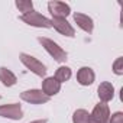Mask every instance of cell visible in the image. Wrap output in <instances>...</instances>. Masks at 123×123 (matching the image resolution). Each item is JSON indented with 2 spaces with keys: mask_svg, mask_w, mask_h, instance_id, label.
<instances>
[{
  "mask_svg": "<svg viewBox=\"0 0 123 123\" xmlns=\"http://www.w3.org/2000/svg\"><path fill=\"white\" fill-rule=\"evenodd\" d=\"M38 42L45 48V51L56 61V62H65V61L68 59L67 58V52L61 48L56 42H54L52 39H48L45 36H39L38 38Z\"/></svg>",
  "mask_w": 123,
  "mask_h": 123,
  "instance_id": "6da1fadb",
  "label": "cell"
},
{
  "mask_svg": "<svg viewBox=\"0 0 123 123\" xmlns=\"http://www.w3.org/2000/svg\"><path fill=\"white\" fill-rule=\"evenodd\" d=\"M20 61H22V64L28 68V70H31L33 74H36L38 77H45V74H46V67L41 62L39 59H36L35 56H32V55H28V54H20Z\"/></svg>",
  "mask_w": 123,
  "mask_h": 123,
  "instance_id": "7a4b0ae2",
  "label": "cell"
},
{
  "mask_svg": "<svg viewBox=\"0 0 123 123\" xmlns=\"http://www.w3.org/2000/svg\"><path fill=\"white\" fill-rule=\"evenodd\" d=\"M20 19H22L25 23H28V25H31V26H35V28H52L51 19L42 16L41 13H38V12H35V10H32V12H29V13H26V15H22Z\"/></svg>",
  "mask_w": 123,
  "mask_h": 123,
  "instance_id": "3957f363",
  "label": "cell"
},
{
  "mask_svg": "<svg viewBox=\"0 0 123 123\" xmlns=\"http://www.w3.org/2000/svg\"><path fill=\"white\" fill-rule=\"evenodd\" d=\"M110 109L106 103H98L90 114V123H109Z\"/></svg>",
  "mask_w": 123,
  "mask_h": 123,
  "instance_id": "277c9868",
  "label": "cell"
},
{
  "mask_svg": "<svg viewBox=\"0 0 123 123\" xmlns=\"http://www.w3.org/2000/svg\"><path fill=\"white\" fill-rule=\"evenodd\" d=\"M20 98L31 104H43V103H48L51 97L43 94L42 90H26L20 94Z\"/></svg>",
  "mask_w": 123,
  "mask_h": 123,
  "instance_id": "5b68a950",
  "label": "cell"
},
{
  "mask_svg": "<svg viewBox=\"0 0 123 123\" xmlns=\"http://www.w3.org/2000/svg\"><path fill=\"white\" fill-rule=\"evenodd\" d=\"M48 10H49V13L52 15L54 19H65L71 13L70 6L64 2H49L48 3Z\"/></svg>",
  "mask_w": 123,
  "mask_h": 123,
  "instance_id": "8992f818",
  "label": "cell"
},
{
  "mask_svg": "<svg viewBox=\"0 0 123 123\" xmlns=\"http://www.w3.org/2000/svg\"><path fill=\"white\" fill-rule=\"evenodd\" d=\"M0 116L6 119H12V120H20L23 117V111H22L20 104L12 103V104L0 106Z\"/></svg>",
  "mask_w": 123,
  "mask_h": 123,
  "instance_id": "52a82bcc",
  "label": "cell"
},
{
  "mask_svg": "<svg viewBox=\"0 0 123 123\" xmlns=\"http://www.w3.org/2000/svg\"><path fill=\"white\" fill-rule=\"evenodd\" d=\"M51 22H52V28H55L59 33H62L65 36H70V38L75 36V31L71 26V23H68L67 19H54L52 18Z\"/></svg>",
  "mask_w": 123,
  "mask_h": 123,
  "instance_id": "ba28073f",
  "label": "cell"
},
{
  "mask_svg": "<svg viewBox=\"0 0 123 123\" xmlns=\"http://www.w3.org/2000/svg\"><path fill=\"white\" fill-rule=\"evenodd\" d=\"M97 94H98V98L101 100V103H107L114 97V87L111 86V83L104 81L98 86Z\"/></svg>",
  "mask_w": 123,
  "mask_h": 123,
  "instance_id": "9c48e42d",
  "label": "cell"
},
{
  "mask_svg": "<svg viewBox=\"0 0 123 123\" xmlns=\"http://www.w3.org/2000/svg\"><path fill=\"white\" fill-rule=\"evenodd\" d=\"M59 90H61V83H58L54 77H48V78L43 80V83H42V91L48 97L58 94Z\"/></svg>",
  "mask_w": 123,
  "mask_h": 123,
  "instance_id": "30bf717a",
  "label": "cell"
},
{
  "mask_svg": "<svg viewBox=\"0 0 123 123\" xmlns=\"http://www.w3.org/2000/svg\"><path fill=\"white\" fill-rule=\"evenodd\" d=\"M94 71L90 68V67H83L78 70L77 73V81L81 84V86H91L94 83Z\"/></svg>",
  "mask_w": 123,
  "mask_h": 123,
  "instance_id": "8fae6325",
  "label": "cell"
},
{
  "mask_svg": "<svg viewBox=\"0 0 123 123\" xmlns=\"http://www.w3.org/2000/svg\"><path fill=\"white\" fill-rule=\"evenodd\" d=\"M74 20L75 23L87 33H91L93 32V28H94V23H93V19L84 13H75L74 15Z\"/></svg>",
  "mask_w": 123,
  "mask_h": 123,
  "instance_id": "7c38bea8",
  "label": "cell"
},
{
  "mask_svg": "<svg viewBox=\"0 0 123 123\" xmlns=\"http://www.w3.org/2000/svg\"><path fill=\"white\" fill-rule=\"evenodd\" d=\"M0 81H2V84L6 86V87H12V86L16 84L18 78L10 70H7L6 67H2L0 68Z\"/></svg>",
  "mask_w": 123,
  "mask_h": 123,
  "instance_id": "4fadbf2b",
  "label": "cell"
},
{
  "mask_svg": "<svg viewBox=\"0 0 123 123\" xmlns=\"http://www.w3.org/2000/svg\"><path fill=\"white\" fill-rule=\"evenodd\" d=\"M54 78L58 81V83H65L71 78V68L68 67H59L54 75Z\"/></svg>",
  "mask_w": 123,
  "mask_h": 123,
  "instance_id": "5bb4252c",
  "label": "cell"
},
{
  "mask_svg": "<svg viewBox=\"0 0 123 123\" xmlns=\"http://www.w3.org/2000/svg\"><path fill=\"white\" fill-rule=\"evenodd\" d=\"M73 123H90V113L84 109H78L74 111Z\"/></svg>",
  "mask_w": 123,
  "mask_h": 123,
  "instance_id": "9a60e30c",
  "label": "cell"
},
{
  "mask_svg": "<svg viewBox=\"0 0 123 123\" xmlns=\"http://www.w3.org/2000/svg\"><path fill=\"white\" fill-rule=\"evenodd\" d=\"M16 7L23 15H26V13H29V12L33 10V3L31 2V0H18V2H16Z\"/></svg>",
  "mask_w": 123,
  "mask_h": 123,
  "instance_id": "2e32d148",
  "label": "cell"
},
{
  "mask_svg": "<svg viewBox=\"0 0 123 123\" xmlns=\"http://www.w3.org/2000/svg\"><path fill=\"white\" fill-rule=\"evenodd\" d=\"M113 71L114 74L117 75H122L123 74V58H117L114 61V64H113Z\"/></svg>",
  "mask_w": 123,
  "mask_h": 123,
  "instance_id": "e0dca14e",
  "label": "cell"
},
{
  "mask_svg": "<svg viewBox=\"0 0 123 123\" xmlns=\"http://www.w3.org/2000/svg\"><path fill=\"white\" fill-rule=\"evenodd\" d=\"M109 123H123V113L122 111H117V113L111 114Z\"/></svg>",
  "mask_w": 123,
  "mask_h": 123,
  "instance_id": "ac0fdd59",
  "label": "cell"
},
{
  "mask_svg": "<svg viewBox=\"0 0 123 123\" xmlns=\"http://www.w3.org/2000/svg\"><path fill=\"white\" fill-rule=\"evenodd\" d=\"M31 123H46V119H41V120H35V122H31Z\"/></svg>",
  "mask_w": 123,
  "mask_h": 123,
  "instance_id": "d6986e66",
  "label": "cell"
}]
</instances>
